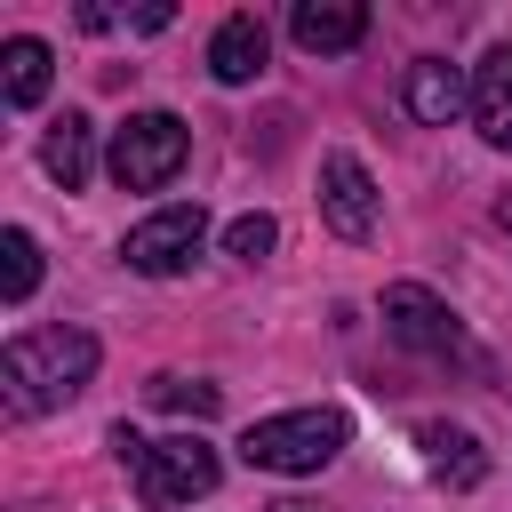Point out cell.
Instances as JSON below:
<instances>
[{
    "label": "cell",
    "mask_w": 512,
    "mask_h": 512,
    "mask_svg": "<svg viewBox=\"0 0 512 512\" xmlns=\"http://www.w3.org/2000/svg\"><path fill=\"white\" fill-rule=\"evenodd\" d=\"M88 376H96V336L88 328H72V320L64 328H24L0 352V408H8V424H32V416L80 400Z\"/></svg>",
    "instance_id": "obj_1"
},
{
    "label": "cell",
    "mask_w": 512,
    "mask_h": 512,
    "mask_svg": "<svg viewBox=\"0 0 512 512\" xmlns=\"http://www.w3.org/2000/svg\"><path fill=\"white\" fill-rule=\"evenodd\" d=\"M264 56H272V32H264V16H256V8L224 16V24H216V40H208V72H216L224 88H248V80L264 72Z\"/></svg>",
    "instance_id": "obj_10"
},
{
    "label": "cell",
    "mask_w": 512,
    "mask_h": 512,
    "mask_svg": "<svg viewBox=\"0 0 512 512\" xmlns=\"http://www.w3.org/2000/svg\"><path fill=\"white\" fill-rule=\"evenodd\" d=\"M144 400H152V408H168V416H192V424H208V416L224 408V392H216V384H200V376H152V384H144Z\"/></svg>",
    "instance_id": "obj_16"
},
{
    "label": "cell",
    "mask_w": 512,
    "mask_h": 512,
    "mask_svg": "<svg viewBox=\"0 0 512 512\" xmlns=\"http://www.w3.org/2000/svg\"><path fill=\"white\" fill-rule=\"evenodd\" d=\"M48 80H56V56H48V40L16 32V40L0 48V96L24 112V104H40V96H48Z\"/></svg>",
    "instance_id": "obj_14"
},
{
    "label": "cell",
    "mask_w": 512,
    "mask_h": 512,
    "mask_svg": "<svg viewBox=\"0 0 512 512\" xmlns=\"http://www.w3.org/2000/svg\"><path fill=\"white\" fill-rule=\"evenodd\" d=\"M320 216L336 240H368L376 232V176L360 168V152H328L320 160Z\"/></svg>",
    "instance_id": "obj_7"
},
{
    "label": "cell",
    "mask_w": 512,
    "mask_h": 512,
    "mask_svg": "<svg viewBox=\"0 0 512 512\" xmlns=\"http://www.w3.org/2000/svg\"><path fill=\"white\" fill-rule=\"evenodd\" d=\"M216 480H224V464H216V448H208L200 432L144 440V456H136V496H144V512H176V504L208 496Z\"/></svg>",
    "instance_id": "obj_5"
},
{
    "label": "cell",
    "mask_w": 512,
    "mask_h": 512,
    "mask_svg": "<svg viewBox=\"0 0 512 512\" xmlns=\"http://www.w3.org/2000/svg\"><path fill=\"white\" fill-rule=\"evenodd\" d=\"M384 336L400 344V352H416V360H432V368H472V376H488V352L464 336V320L432 296V288H416V280H392L384 288Z\"/></svg>",
    "instance_id": "obj_3"
},
{
    "label": "cell",
    "mask_w": 512,
    "mask_h": 512,
    "mask_svg": "<svg viewBox=\"0 0 512 512\" xmlns=\"http://www.w3.org/2000/svg\"><path fill=\"white\" fill-rule=\"evenodd\" d=\"M352 448V416L344 408H288V416H256L240 432V456L256 472H320Z\"/></svg>",
    "instance_id": "obj_2"
},
{
    "label": "cell",
    "mask_w": 512,
    "mask_h": 512,
    "mask_svg": "<svg viewBox=\"0 0 512 512\" xmlns=\"http://www.w3.org/2000/svg\"><path fill=\"white\" fill-rule=\"evenodd\" d=\"M272 512H312V504H296V496H280V504H272Z\"/></svg>",
    "instance_id": "obj_18"
},
{
    "label": "cell",
    "mask_w": 512,
    "mask_h": 512,
    "mask_svg": "<svg viewBox=\"0 0 512 512\" xmlns=\"http://www.w3.org/2000/svg\"><path fill=\"white\" fill-rule=\"evenodd\" d=\"M416 448H424V464H432L440 488H480V480H488V448H480L464 424H424Z\"/></svg>",
    "instance_id": "obj_12"
},
{
    "label": "cell",
    "mask_w": 512,
    "mask_h": 512,
    "mask_svg": "<svg viewBox=\"0 0 512 512\" xmlns=\"http://www.w3.org/2000/svg\"><path fill=\"white\" fill-rule=\"evenodd\" d=\"M496 216H504V224H512V192H504V200H496Z\"/></svg>",
    "instance_id": "obj_19"
},
{
    "label": "cell",
    "mask_w": 512,
    "mask_h": 512,
    "mask_svg": "<svg viewBox=\"0 0 512 512\" xmlns=\"http://www.w3.org/2000/svg\"><path fill=\"white\" fill-rule=\"evenodd\" d=\"M200 240H208V216H200V200H176V208H152L128 240H120V256H128V272H144V280H168V272H184L192 256H200Z\"/></svg>",
    "instance_id": "obj_6"
},
{
    "label": "cell",
    "mask_w": 512,
    "mask_h": 512,
    "mask_svg": "<svg viewBox=\"0 0 512 512\" xmlns=\"http://www.w3.org/2000/svg\"><path fill=\"white\" fill-rule=\"evenodd\" d=\"M288 32H296L304 56H344V48L368 40V8L360 0H296L288 8Z\"/></svg>",
    "instance_id": "obj_9"
},
{
    "label": "cell",
    "mask_w": 512,
    "mask_h": 512,
    "mask_svg": "<svg viewBox=\"0 0 512 512\" xmlns=\"http://www.w3.org/2000/svg\"><path fill=\"white\" fill-rule=\"evenodd\" d=\"M40 168H48L64 192H80V184H88V168H96V128H88V112L48 120V136H40Z\"/></svg>",
    "instance_id": "obj_13"
},
{
    "label": "cell",
    "mask_w": 512,
    "mask_h": 512,
    "mask_svg": "<svg viewBox=\"0 0 512 512\" xmlns=\"http://www.w3.org/2000/svg\"><path fill=\"white\" fill-rule=\"evenodd\" d=\"M472 128L496 152H512V48H488L472 64Z\"/></svg>",
    "instance_id": "obj_11"
},
{
    "label": "cell",
    "mask_w": 512,
    "mask_h": 512,
    "mask_svg": "<svg viewBox=\"0 0 512 512\" xmlns=\"http://www.w3.org/2000/svg\"><path fill=\"white\" fill-rule=\"evenodd\" d=\"M272 240H280V224H272L264 208H248V216H232V224H224V256H240V264H264V256H272Z\"/></svg>",
    "instance_id": "obj_17"
},
{
    "label": "cell",
    "mask_w": 512,
    "mask_h": 512,
    "mask_svg": "<svg viewBox=\"0 0 512 512\" xmlns=\"http://www.w3.org/2000/svg\"><path fill=\"white\" fill-rule=\"evenodd\" d=\"M184 160H192V128L176 112H128L112 128V184L120 192H160V184H176Z\"/></svg>",
    "instance_id": "obj_4"
},
{
    "label": "cell",
    "mask_w": 512,
    "mask_h": 512,
    "mask_svg": "<svg viewBox=\"0 0 512 512\" xmlns=\"http://www.w3.org/2000/svg\"><path fill=\"white\" fill-rule=\"evenodd\" d=\"M400 104H408V120L448 128L456 112H472V80H464L448 56H416V64H408V80H400Z\"/></svg>",
    "instance_id": "obj_8"
},
{
    "label": "cell",
    "mask_w": 512,
    "mask_h": 512,
    "mask_svg": "<svg viewBox=\"0 0 512 512\" xmlns=\"http://www.w3.org/2000/svg\"><path fill=\"white\" fill-rule=\"evenodd\" d=\"M32 288H40V240H32L24 224H8V232H0V296L24 304Z\"/></svg>",
    "instance_id": "obj_15"
}]
</instances>
